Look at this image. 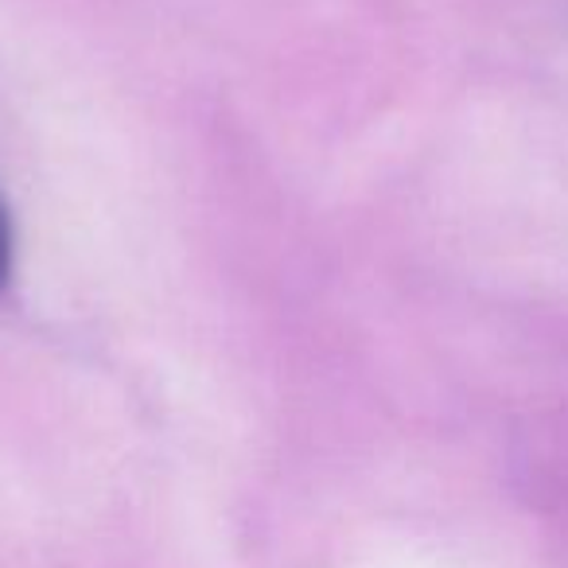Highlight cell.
<instances>
[{"label": "cell", "mask_w": 568, "mask_h": 568, "mask_svg": "<svg viewBox=\"0 0 568 568\" xmlns=\"http://www.w3.org/2000/svg\"><path fill=\"white\" fill-rule=\"evenodd\" d=\"M12 273V222H9V206L0 199V288L9 284Z\"/></svg>", "instance_id": "1"}]
</instances>
